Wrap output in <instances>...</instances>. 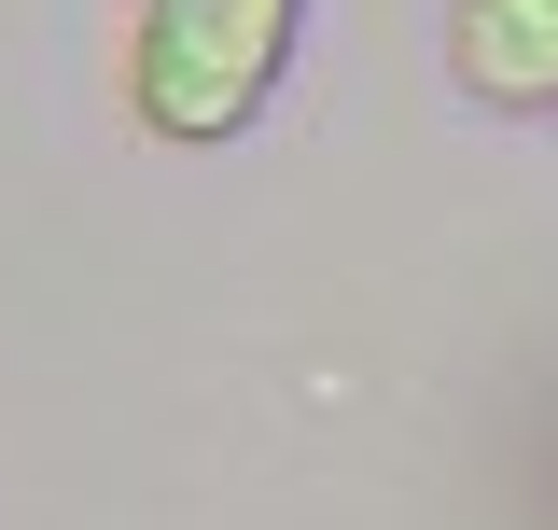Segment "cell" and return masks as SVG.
Masks as SVG:
<instances>
[{
    "mask_svg": "<svg viewBox=\"0 0 558 530\" xmlns=\"http://www.w3.org/2000/svg\"><path fill=\"white\" fill-rule=\"evenodd\" d=\"M293 43H307V0H140V28H126V112H140V140H168V154L238 140L279 98Z\"/></svg>",
    "mask_w": 558,
    "mask_h": 530,
    "instance_id": "obj_1",
    "label": "cell"
},
{
    "mask_svg": "<svg viewBox=\"0 0 558 530\" xmlns=\"http://www.w3.org/2000/svg\"><path fill=\"white\" fill-rule=\"evenodd\" d=\"M447 70L488 112H558V0H447Z\"/></svg>",
    "mask_w": 558,
    "mask_h": 530,
    "instance_id": "obj_2",
    "label": "cell"
}]
</instances>
